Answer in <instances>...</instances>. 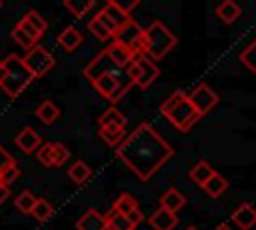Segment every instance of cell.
<instances>
[{"mask_svg": "<svg viewBox=\"0 0 256 230\" xmlns=\"http://www.w3.org/2000/svg\"><path fill=\"white\" fill-rule=\"evenodd\" d=\"M116 156L138 180H150L172 156L174 148L150 126L138 124L116 146Z\"/></svg>", "mask_w": 256, "mask_h": 230, "instance_id": "6da1fadb", "label": "cell"}, {"mask_svg": "<svg viewBox=\"0 0 256 230\" xmlns=\"http://www.w3.org/2000/svg\"><path fill=\"white\" fill-rule=\"evenodd\" d=\"M126 72H128L132 84L138 86V88H142V90L150 88L152 82L160 76V68H158L156 62H154L152 58H148L146 54H136V56L130 60V64L126 66Z\"/></svg>", "mask_w": 256, "mask_h": 230, "instance_id": "8992f818", "label": "cell"}, {"mask_svg": "<svg viewBox=\"0 0 256 230\" xmlns=\"http://www.w3.org/2000/svg\"><path fill=\"white\" fill-rule=\"evenodd\" d=\"M254 52H256V42H250L242 52H240V62L250 70V72H256V60H254Z\"/></svg>", "mask_w": 256, "mask_h": 230, "instance_id": "836d02e7", "label": "cell"}, {"mask_svg": "<svg viewBox=\"0 0 256 230\" xmlns=\"http://www.w3.org/2000/svg\"><path fill=\"white\" fill-rule=\"evenodd\" d=\"M52 214H54V206L44 198H36V202H34V206L30 210V216L36 218L38 222H46Z\"/></svg>", "mask_w": 256, "mask_h": 230, "instance_id": "603a6c76", "label": "cell"}, {"mask_svg": "<svg viewBox=\"0 0 256 230\" xmlns=\"http://www.w3.org/2000/svg\"><path fill=\"white\" fill-rule=\"evenodd\" d=\"M4 76H6V68H4V62L0 60V82L4 80Z\"/></svg>", "mask_w": 256, "mask_h": 230, "instance_id": "7bdbcfd3", "label": "cell"}, {"mask_svg": "<svg viewBox=\"0 0 256 230\" xmlns=\"http://www.w3.org/2000/svg\"><path fill=\"white\" fill-rule=\"evenodd\" d=\"M84 76L94 86V90L110 102H118L134 86L126 68H120L114 62H110L104 50L92 62H88V66L84 68Z\"/></svg>", "mask_w": 256, "mask_h": 230, "instance_id": "7a4b0ae2", "label": "cell"}, {"mask_svg": "<svg viewBox=\"0 0 256 230\" xmlns=\"http://www.w3.org/2000/svg\"><path fill=\"white\" fill-rule=\"evenodd\" d=\"M106 124H114V126H126V116L118 110V108H114V106H110V108H106L104 112H102V116L98 118V126H106Z\"/></svg>", "mask_w": 256, "mask_h": 230, "instance_id": "cb8c5ba5", "label": "cell"}, {"mask_svg": "<svg viewBox=\"0 0 256 230\" xmlns=\"http://www.w3.org/2000/svg\"><path fill=\"white\" fill-rule=\"evenodd\" d=\"M212 172H214V168H212L208 162L200 160L198 164H194V166H192V170H190V174H188V176H190V180H192V182H196L198 186H202V184L208 180V176H210Z\"/></svg>", "mask_w": 256, "mask_h": 230, "instance_id": "d4e9b609", "label": "cell"}, {"mask_svg": "<svg viewBox=\"0 0 256 230\" xmlns=\"http://www.w3.org/2000/svg\"><path fill=\"white\" fill-rule=\"evenodd\" d=\"M2 62H4V68H6V76H4V80L0 82V88L4 90L6 96L16 98V96H20V94L30 86V82L34 80V76H32V72L26 68L22 56L8 54Z\"/></svg>", "mask_w": 256, "mask_h": 230, "instance_id": "5b68a950", "label": "cell"}, {"mask_svg": "<svg viewBox=\"0 0 256 230\" xmlns=\"http://www.w3.org/2000/svg\"><path fill=\"white\" fill-rule=\"evenodd\" d=\"M68 176H70V180H72L74 184L82 186V184H86V182L92 178V170H90V166H88L84 160H78V162H74V164L68 168Z\"/></svg>", "mask_w": 256, "mask_h": 230, "instance_id": "7402d4cb", "label": "cell"}, {"mask_svg": "<svg viewBox=\"0 0 256 230\" xmlns=\"http://www.w3.org/2000/svg\"><path fill=\"white\" fill-rule=\"evenodd\" d=\"M108 4H116L118 8H122V10H126V12H132L142 0H106Z\"/></svg>", "mask_w": 256, "mask_h": 230, "instance_id": "8d00e7d4", "label": "cell"}, {"mask_svg": "<svg viewBox=\"0 0 256 230\" xmlns=\"http://www.w3.org/2000/svg\"><path fill=\"white\" fill-rule=\"evenodd\" d=\"M36 116L40 118V122H44L46 126H50V124H54V122L58 120L60 110H58V106H56L52 100H44V102L38 104V108H36Z\"/></svg>", "mask_w": 256, "mask_h": 230, "instance_id": "44dd1931", "label": "cell"}, {"mask_svg": "<svg viewBox=\"0 0 256 230\" xmlns=\"http://www.w3.org/2000/svg\"><path fill=\"white\" fill-rule=\"evenodd\" d=\"M0 6H2V0H0Z\"/></svg>", "mask_w": 256, "mask_h": 230, "instance_id": "bcb514c9", "label": "cell"}, {"mask_svg": "<svg viewBox=\"0 0 256 230\" xmlns=\"http://www.w3.org/2000/svg\"><path fill=\"white\" fill-rule=\"evenodd\" d=\"M64 6L72 16L82 18L94 6V0H64Z\"/></svg>", "mask_w": 256, "mask_h": 230, "instance_id": "f1b7e54d", "label": "cell"}, {"mask_svg": "<svg viewBox=\"0 0 256 230\" xmlns=\"http://www.w3.org/2000/svg\"><path fill=\"white\" fill-rule=\"evenodd\" d=\"M162 116L180 132H188L202 116L198 114V110L192 106V102L188 100V96L184 92H174L170 94L162 106H160Z\"/></svg>", "mask_w": 256, "mask_h": 230, "instance_id": "3957f363", "label": "cell"}, {"mask_svg": "<svg viewBox=\"0 0 256 230\" xmlns=\"http://www.w3.org/2000/svg\"><path fill=\"white\" fill-rule=\"evenodd\" d=\"M22 60H24L26 68L32 72L34 78H42V76L48 74V72L54 68V64H56L54 56H52L46 48H42V46H38V44H34L30 50H26V54L22 56Z\"/></svg>", "mask_w": 256, "mask_h": 230, "instance_id": "52a82bcc", "label": "cell"}, {"mask_svg": "<svg viewBox=\"0 0 256 230\" xmlns=\"http://www.w3.org/2000/svg\"><path fill=\"white\" fill-rule=\"evenodd\" d=\"M186 230H198V228H196V226H188Z\"/></svg>", "mask_w": 256, "mask_h": 230, "instance_id": "f6af8a7d", "label": "cell"}, {"mask_svg": "<svg viewBox=\"0 0 256 230\" xmlns=\"http://www.w3.org/2000/svg\"><path fill=\"white\" fill-rule=\"evenodd\" d=\"M192 106L198 110L200 116L208 114L216 104H218V94L208 86V84H198L190 94H186Z\"/></svg>", "mask_w": 256, "mask_h": 230, "instance_id": "9c48e42d", "label": "cell"}, {"mask_svg": "<svg viewBox=\"0 0 256 230\" xmlns=\"http://www.w3.org/2000/svg\"><path fill=\"white\" fill-rule=\"evenodd\" d=\"M240 14H242V8H240L234 0H224V2H220V4L216 6V16H218L224 24L236 22V20L240 18Z\"/></svg>", "mask_w": 256, "mask_h": 230, "instance_id": "e0dca14e", "label": "cell"}, {"mask_svg": "<svg viewBox=\"0 0 256 230\" xmlns=\"http://www.w3.org/2000/svg\"><path fill=\"white\" fill-rule=\"evenodd\" d=\"M104 54L110 58V62H114L116 66H120V68H126L128 64H130V60L138 54L134 48H130V46H126V44H122V42H118V40H112L108 46H104Z\"/></svg>", "mask_w": 256, "mask_h": 230, "instance_id": "30bf717a", "label": "cell"}, {"mask_svg": "<svg viewBox=\"0 0 256 230\" xmlns=\"http://www.w3.org/2000/svg\"><path fill=\"white\" fill-rule=\"evenodd\" d=\"M176 42L178 38L168 30L166 24H162L160 20H152L142 32V54L158 62L176 46Z\"/></svg>", "mask_w": 256, "mask_h": 230, "instance_id": "277c9868", "label": "cell"}, {"mask_svg": "<svg viewBox=\"0 0 256 230\" xmlns=\"http://www.w3.org/2000/svg\"><path fill=\"white\" fill-rule=\"evenodd\" d=\"M112 208H114V210H118L120 214H124V216H126L128 212H132L134 208H138V202H136V198H134L132 194L124 192V194H120V196L114 200Z\"/></svg>", "mask_w": 256, "mask_h": 230, "instance_id": "83f0119b", "label": "cell"}, {"mask_svg": "<svg viewBox=\"0 0 256 230\" xmlns=\"http://www.w3.org/2000/svg\"><path fill=\"white\" fill-rule=\"evenodd\" d=\"M184 204H186V198H184V194L178 192L176 188H168V190L160 196V206L166 208V210H170V212H174V214H176Z\"/></svg>", "mask_w": 256, "mask_h": 230, "instance_id": "ac0fdd59", "label": "cell"}, {"mask_svg": "<svg viewBox=\"0 0 256 230\" xmlns=\"http://www.w3.org/2000/svg\"><path fill=\"white\" fill-rule=\"evenodd\" d=\"M56 42H58V46H60L62 50L74 52V50L84 42V38H82V32H80L76 26H66V28L56 36Z\"/></svg>", "mask_w": 256, "mask_h": 230, "instance_id": "7c38bea8", "label": "cell"}, {"mask_svg": "<svg viewBox=\"0 0 256 230\" xmlns=\"http://www.w3.org/2000/svg\"><path fill=\"white\" fill-rule=\"evenodd\" d=\"M16 146L22 150V152H26V154H32V152H36V148L42 144V140H40V136H38V132L36 130H32L30 126H26V128H22L18 134H16Z\"/></svg>", "mask_w": 256, "mask_h": 230, "instance_id": "4fadbf2b", "label": "cell"}, {"mask_svg": "<svg viewBox=\"0 0 256 230\" xmlns=\"http://www.w3.org/2000/svg\"><path fill=\"white\" fill-rule=\"evenodd\" d=\"M22 20H26V22H28V24H30V26H32V28H34V30L40 34V36H42V34L46 32V28H48L46 20H44V18H42V16H40L36 10H30V12H26Z\"/></svg>", "mask_w": 256, "mask_h": 230, "instance_id": "d6a6232c", "label": "cell"}, {"mask_svg": "<svg viewBox=\"0 0 256 230\" xmlns=\"http://www.w3.org/2000/svg\"><path fill=\"white\" fill-rule=\"evenodd\" d=\"M98 134H100V138H102L108 146H114V148H116V146L120 144V140L126 136V130H124V126L106 124V126H100Z\"/></svg>", "mask_w": 256, "mask_h": 230, "instance_id": "ffe728a7", "label": "cell"}, {"mask_svg": "<svg viewBox=\"0 0 256 230\" xmlns=\"http://www.w3.org/2000/svg\"><path fill=\"white\" fill-rule=\"evenodd\" d=\"M142 32H144V28L134 18H130L122 26L116 28L112 40H118V42L130 46V48H134L138 54H142Z\"/></svg>", "mask_w": 256, "mask_h": 230, "instance_id": "ba28073f", "label": "cell"}, {"mask_svg": "<svg viewBox=\"0 0 256 230\" xmlns=\"http://www.w3.org/2000/svg\"><path fill=\"white\" fill-rule=\"evenodd\" d=\"M68 158H70V150L60 142H52V166H64Z\"/></svg>", "mask_w": 256, "mask_h": 230, "instance_id": "1f68e13d", "label": "cell"}, {"mask_svg": "<svg viewBox=\"0 0 256 230\" xmlns=\"http://www.w3.org/2000/svg\"><path fill=\"white\" fill-rule=\"evenodd\" d=\"M10 36H12V40H14L20 48H24V50H30L34 44H38V42H36V40H34V38H32V36L22 28V26H20V24H16V26L12 28Z\"/></svg>", "mask_w": 256, "mask_h": 230, "instance_id": "4316f807", "label": "cell"}, {"mask_svg": "<svg viewBox=\"0 0 256 230\" xmlns=\"http://www.w3.org/2000/svg\"><path fill=\"white\" fill-rule=\"evenodd\" d=\"M102 12H104V14H106L114 24H116V28H118V26H122L126 20H130V18H132V16H130V12H126V10L118 8L116 4H108V2H106V6L102 8Z\"/></svg>", "mask_w": 256, "mask_h": 230, "instance_id": "484cf974", "label": "cell"}, {"mask_svg": "<svg viewBox=\"0 0 256 230\" xmlns=\"http://www.w3.org/2000/svg\"><path fill=\"white\" fill-rule=\"evenodd\" d=\"M88 30L98 38V40H102V42H108L110 38H112V34H110V30L96 18V16H92L90 18V22H88Z\"/></svg>", "mask_w": 256, "mask_h": 230, "instance_id": "4dcf8cb0", "label": "cell"}, {"mask_svg": "<svg viewBox=\"0 0 256 230\" xmlns=\"http://www.w3.org/2000/svg\"><path fill=\"white\" fill-rule=\"evenodd\" d=\"M34 202H36V196H34L30 190H24V192H20V194L16 196L14 206H16L22 214H30V210H32V206H34Z\"/></svg>", "mask_w": 256, "mask_h": 230, "instance_id": "f546056e", "label": "cell"}, {"mask_svg": "<svg viewBox=\"0 0 256 230\" xmlns=\"http://www.w3.org/2000/svg\"><path fill=\"white\" fill-rule=\"evenodd\" d=\"M202 190L210 196V198H220L226 190H228V180L222 176V174H218L216 170L208 176V180L202 184Z\"/></svg>", "mask_w": 256, "mask_h": 230, "instance_id": "2e32d148", "label": "cell"}, {"mask_svg": "<svg viewBox=\"0 0 256 230\" xmlns=\"http://www.w3.org/2000/svg\"><path fill=\"white\" fill-rule=\"evenodd\" d=\"M126 218H128V220H130V222L134 224V228H136V226H138L140 222H144V214H142V212H140L138 208H134L132 212H128V214H126Z\"/></svg>", "mask_w": 256, "mask_h": 230, "instance_id": "ab89813d", "label": "cell"}, {"mask_svg": "<svg viewBox=\"0 0 256 230\" xmlns=\"http://www.w3.org/2000/svg\"><path fill=\"white\" fill-rule=\"evenodd\" d=\"M214 230H232V228H230L228 224H218V226H216Z\"/></svg>", "mask_w": 256, "mask_h": 230, "instance_id": "ee69618b", "label": "cell"}, {"mask_svg": "<svg viewBox=\"0 0 256 230\" xmlns=\"http://www.w3.org/2000/svg\"><path fill=\"white\" fill-rule=\"evenodd\" d=\"M230 220L240 228V230H250L256 224V210L250 202H242L236 206V210L230 214Z\"/></svg>", "mask_w": 256, "mask_h": 230, "instance_id": "8fae6325", "label": "cell"}, {"mask_svg": "<svg viewBox=\"0 0 256 230\" xmlns=\"http://www.w3.org/2000/svg\"><path fill=\"white\" fill-rule=\"evenodd\" d=\"M8 198H10V186L0 182V204H4Z\"/></svg>", "mask_w": 256, "mask_h": 230, "instance_id": "b9f144b4", "label": "cell"}, {"mask_svg": "<svg viewBox=\"0 0 256 230\" xmlns=\"http://www.w3.org/2000/svg\"><path fill=\"white\" fill-rule=\"evenodd\" d=\"M76 230H106V222H104V214H100L98 210L90 208L86 210L78 222H76Z\"/></svg>", "mask_w": 256, "mask_h": 230, "instance_id": "9a60e30c", "label": "cell"}, {"mask_svg": "<svg viewBox=\"0 0 256 230\" xmlns=\"http://www.w3.org/2000/svg\"><path fill=\"white\" fill-rule=\"evenodd\" d=\"M148 224L154 228V230H172L176 224H178V216L166 208H158L154 214H150L148 218Z\"/></svg>", "mask_w": 256, "mask_h": 230, "instance_id": "5bb4252c", "label": "cell"}, {"mask_svg": "<svg viewBox=\"0 0 256 230\" xmlns=\"http://www.w3.org/2000/svg\"><path fill=\"white\" fill-rule=\"evenodd\" d=\"M18 24H20V26H22V28H24V30H26V32H28V34H30V36H32V38L36 40V42L40 40V34H38V32H36V30H34V28H32V26H30L28 22H26V20H20Z\"/></svg>", "mask_w": 256, "mask_h": 230, "instance_id": "60d3db41", "label": "cell"}, {"mask_svg": "<svg viewBox=\"0 0 256 230\" xmlns=\"http://www.w3.org/2000/svg\"><path fill=\"white\" fill-rule=\"evenodd\" d=\"M104 222H106V230H134V224L114 208H110L104 214Z\"/></svg>", "mask_w": 256, "mask_h": 230, "instance_id": "d6986e66", "label": "cell"}, {"mask_svg": "<svg viewBox=\"0 0 256 230\" xmlns=\"http://www.w3.org/2000/svg\"><path fill=\"white\" fill-rule=\"evenodd\" d=\"M36 158L42 166H52V142H46V144H40L36 148Z\"/></svg>", "mask_w": 256, "mask_h": 230, "instance_id": "e575fe53", "label": "cell"}, {"mask_svg": "<svg viewBox=\"0 0 256 230\" xmlns=\"http://www.w3.org/2000/svg\"><path fill=\"white\" fill-rule=\"evenodd\" d=\"M94 16H96V18H98V20H100V22H102V24H104L108 30H110V34L114 36V32H116V24H114V22H112V20H110V18H108V16H106L102 10H100L98 14H94Z\"/></svg>", "mask_w": 256, "mask_h": 230, "instance_id": "f35d334b", "label": "cell"}, {"mask_svg": "<svg viewBox=\"0 0 256 230\" xmlns=\"http://www.w3.org/2000/svg\"><path fill=\"white\" fill-rule=\"evenodd\" d=\"M20 178V168L16 166V162H12L10 166H6L2 172H0V182H4V184H12L14 180H18Z\"/></svg>", "mask_w": 256, "mask_h": 230, "instance_id": "d590c367", "label": "cell"}, {"mask_svg": "<svg viewBox=\"0 0 256 230\" xmlns=\"http://www.w3.org/2000/svg\"><path fill=\"white\" fill-rule=\"evenodd\" d=\"M12 162H16V160H14V158H12V156L6 152V148L0 144V172H2L6 166H10Z\"/></svg>", "mask_w": 256, "mask_h": 230, "instance_id": "74e56055", "label": "cell"}]
</instances>
